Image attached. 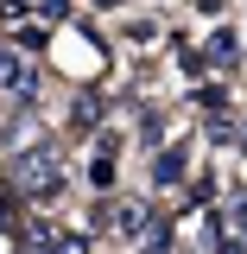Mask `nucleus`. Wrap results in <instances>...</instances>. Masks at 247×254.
<instances>
[{
    "mask_svg": "<svg viewBox=\"0 0 247 254\" xmlns=\"http://www.w3.org/2000/svg\"><path fill=\"white\" fill-rule=\"evenodd\" d=\"M13 190L32 197V203H51V197L63 190V159H57V146H26V153L13 159Z\"/></svg>",
    "mask_w": 247,
    "mask_h": 254,
    "instance_id": "f257e3e1",
    "label": "nucleus"
},
{
    "mask_svg": "<svg viewBox=\"0 0 247 254\" xmlns=\"http://www.w3.org/2000/svg\"><path fill=\"white\" fill-rule=\"evenodd\" d=\"M0 89H6V95H32V64H26V51H6V45H0Z\"/></svg>",
    "mask_w": 247,
    "mask_h": 254,
    "instance_id": "f03ea898",
    "label": "nucleus"
},
{
    "mask_svg": "<svg viewBox=\"0 0 247 254\" xmlns=\"http://www.w3.org/2000/svg\"><path fill=\"white\" fill-rule=\"evenodd\" d=\"M184 165H190L184 146H165V153H152V185H184Z\"/></svg>",
    "mask_w": 247,
    "mask_h": 254,
    "instance_id": "7ed1b4c3",
    "label": "nucleus"
},
{
    "mask_svg": "<svg viewBox=\"0 0 247 254\" xmlns=\"http://www.w3.org/2000/svg\"><path fill=\"white\" fill-rule=\"evenodd\" d=\"M108 222H114V235H127V242H133V235H146V203H133V197H127V203H114V210H108Z\"/></svg>",
    "mask_w": 247,
    "mask_h": 254,
    "instance_id": "20e7f679",
    "label": "nucleus"
},
{
    "mask_svg": "<svg viewBox=\"0 0 247 254\" xmlns=\"http://www.w3.org/2000/svg\"><path fill=\"white\" fill-rule=\"evenodd\" d=\"M89 185H95V190L114 185V146H95V159H89Z\"/></svg>",
    "mask_w": 247,
    "mask_h": 254,
    "instance_id": "39448f33",
    "label": "nucleus"
},
{
    "mask_svg": "<svg viewBox=\"0 0 247 254\" xmlns=\"http://www.w3.org/2000/svg\"><path fill=\"white\" fill-rule=\"evenodd\" d=\"M45 254H89V235H83V229H57Z\"/></svg>",
    "mask_w": 247,
    "mask_h": 254,
    "instance_id": "423d86ee",
    "label": "nucleus"
},
{
    "mask_svg": "<svg viewBox=\"0 0 247 254\" xmlns=\"http://www.w3.org/2000/svg\"><path fill=\"white\" fill-rule=\"evenodd\" d=\"M209 58H216L222 70H228V64H235V38H228V32H216V38H209Z\"/></svg>",
    "mask_w": 247,
    "mask_h": 254,
    "instance_id": "0eeeda50",
    "label": "nucleus"
}]
</instances>
